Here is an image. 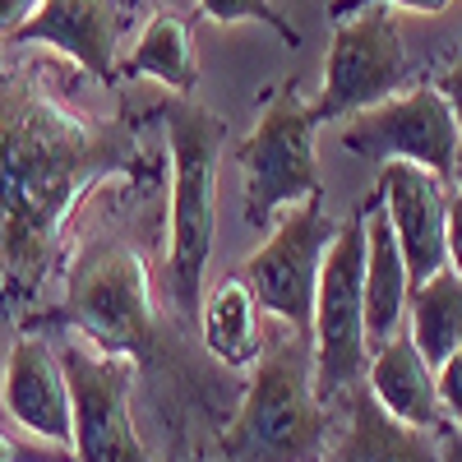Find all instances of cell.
Here are the masks:
<instances>
[{"instance_id":"obj_23","label":"cell","mask_w":462,"mask_h":462,"mask_svg":"<svg viewBox=\"0 0 462 462\" xmlns=\"http://www.w3.org/2000/svg\"><path fill=\"white\" fill-rule=\"evenodd\" d=\"M435 88L444 93V102L453 106V116H457V125H462V47H457V56L439 69V79H435Z\"/></svg>"},{"instance_id":"obj_11","label":"cell","mask_w":462,"mask_h":462,"mask_svg":"<svg viewBox=\"0 0 462 462\" xmlns=\"http://www.w3.org/2000/svg\"><path fill=\"white\" fill-rule=\"evenodd\" d=\"M0 411H5L23 435H32L42 448L74 453V407H69V379L60 365V352L42 337H19L5 356V379H0Z\"/></svg>"},{"instance_id":"obj_2","label":"cell","mask_w":462,"mask_h":462,"mask_svg":"<svg viewBox=\"0 0 462 462\" xmlns=\"http://www.w3.org/2000/svg\"><path fill=\"white\" fill-rule=\"evenodd\" d=\"M167 148H171V204H167L162 268L176 305L189 319H199L204 268L217 236V171L226 148V121L199 102H176L167 111Z\"/></svg>"},{"instance_id":"obj_8","label":"cell","mask_w":462,"mask_h":462,"mask_svg":"<svg viewBox=\"0 0 462 462\" xmlns=\"http://www.w3.org/2000/svg\"><path fill=\"white\" fill-rule=\"evenodd\" d=\"M342 148L361 152L370 162H416L444 180L462 171V125L435 84H411L379 106L356 111V121L342 130Z\"/></svg>"},{"instance_id":"obj_17","label":"cell","mask_w":462,"mask_h":462,"mask_svg":"<svg viewBox=\"0 0 462 462\" xmlns=\"http://www.w3.org/2000/svg\"><path fill=\"white\" fill-rule=\"evenodd\" d=\"M121 74H125V79H158L171 93L189 97V93H195V84H199L195 23L171 14V10H158V14L143 23V32H139V42L130 47Z\"/></svg>"},{"instance_id":"obj_1","label":"cell","mask_w":462,"mask_h":462,"mask_svg":"<svg viewBox=\"0 0 462 462\" xmlns=\"http://www.w3.org/2000/svg\"><path fill=\"white\" fill-rule=\"evenodd\" d=\"M333 439V416L315 383V346L287 328L263 342L241 411L222 430L231 462H324Z\"/></svg>"},{"instance_id":"obj_5","label":"cell","mask_w":462,"mask_h":462,"mask_svg":"<svg viewBox=\"0 0 462 462\" xmlns=\"http://www.w3.org/2000/svg\"><path fill=\"white\" fill-rule=\"evenodd\" d=\"M411 56L398 37L389 5H365L346 19H333V42L324 56V88L315 97L324 121L356 116L411 88Z\"/></svg>"},{"instance_id":"obj_26","label":"cell","mask_w":462,"mask_h":462,"mask_svg":"<svg viewBox=\"0 0 462 462\" xmlns=\"http://www.w3.org/2000/svg\"><path fill=\"white\" fill-rule=\"evenodd\" d=\"M0 462H23V444H14L5 430H0Z\"/></svg>"},{"instance_id":"obj_6","label":"cell","mask_w":462,"mask_h":462,"mask_svg":"<svg viewBox=\"0 0 462 462\" xmlns=\"http://www.w3.org/2000/svg\"><path fill=\"white\" fill-rule=\"evenodd\" d=\"M333 236H337V222L324 213V199H305L278 213V222L268 226V241L241 263L263 310L305 337H310L315 324V291H319L324 254Z\"/></svg>"},{"instance_id":"obj_20","label":"cell","mask_w":462,"mask_h":462,"mask_svg":"<svg viewBox=\"0 0 462 462\" xmlns=\"http://www.w3.org/2000/svg\"><path fill=\"white\" fill-rule=\"evenodd\" d=\"M365 5H389V10H411V14H444L453 0H328V19H346Z\"/></svg>"},{"instance_id":"obj_3","label":"cell","mask_w":462,"mask_h":462,"mask_svg":"<svg viewBox=\"0 0 462 462\" xmlns=\"http://www.w3.org/2000/svg\"><path fill=\"white\" fill-rule=\"evenodd\" d=\"M324 125L319 106L300 93L296 79L268 84L259 93V121L241 139L236 162L245 176V222L268 231L278 213L324 199V180L315 167V130Z\"/></svg>"},{"instance_id":"obj_14","label":"cell","mask_w":462,"mask_h":462,"mask_svg":"<svg viewBox=\"0 0 462 462\" xmlns=\"http://www.w3.org/2000/svg\"><path fill=\"white\" fill-rule=\"evenodd\" d=\"M346 416H342V430H333L324 462H439V430H416L402 426L383 411L365 379L352 383L342 393Z\"/></svg>"},{"instance_id":"obj_4","label":"cell","mask_w":462,"mask_h":462,"mask_svg":"<svg viewBox=\"0 0 462 462\" xmlns=\"http://www.w3.org/2000/svg\"><path fill=\"white\" fill-rule=\"evenodd\" d=\"M315 383L319 398L337 402L352 383H361L370 365V333H365V208L337 222V236L324 254V273L315 291Z\"/></svg>"},{"instance_id":"obj_25","label":"cell","mask_w":462,"mask_h":462,"mask_svg":"<svg viewBox=\"0 0 462 462\" xmlns=\"http://www.w3.org/2000/svg\"><path fill=\"white\" fill-rule=\"evenodd\" d=\"M439 462H462V430L453 426V420L439 426Z\"/></svg>"},{"instance_id":"obj_15","label":"cell","mask_w":462,"mask_h":462,"mask_svg":"<svg viewBox=\"0 0 462 462\" xmlns=\"http://www.w3.org/2000/svg\"><path fill=\"white\" fill-rule=\"evenodd\" d=\"M365 333L370 352L398 337L407 328V305H411V268L398 245V231L383 213V199L370 195L365 204Z\"/></svg>"},{"instance_id":"obj_13","label":"cell","mask_w":462,"mask_h":462,"mask_svg":"<svg viewBox=\"0 0 462 462\" xmlns=\"http://www.w3.org/2000/svg\"><path fill=\"white\" fill-rule=\"evenodd\" d=\"M365 389L393 420H402V426L439 430L448 420L444 416V398H439V370L426 361V352L411 342L407 328L370 352Z\"/></svg>"},{"instance_id":"obj_27","label":"cell","mask_w":462,"mask_h":462,"mask_svg":"<svg viewBox=\"0 0 462 462\" xmlns=\"http://www.w3.org/2000/svg\"><path fill=\"white\" fill-rule=\"evenodd\" d=\"M0 379H5V356H0Z\"/></svg>"},{"instance_id":"obj_7","label":"cell","mask_w":462,"mask_h":462,"mask_svg":"<svg viewBox=\"0 0 462 462\" xmlns=\"http://www.w3.org/2000/svg\"><path fill=\"white\" fill-rule=\"evenodd\" d=\"M74 407V462H148L130 420L139 356L102 352L97 342H69L60 352Z\"/></svg>"},{"instance_id":"obj_24","label":"cell","mask_w":462,"mask_h":462,"mask_svg":"<svg viewBox=\"0 0 462 462\" xmlns=\"http://www.w3.org/2000/svg\"><path fill=\"white\" fill-rule=\"evenodd\" d=\"M37 5H42V0H0V37H10Z\"/></svg>"},{"instance_id":"obj_18","label":"cell","mask_w":462,"mask_h":462,"mask_svg":"<svg viewBox=\"0 0 462 462\" xmlns=\"http://www.w3.org/2000/svg\"><path fill=\"white\" fill-rule=\"evenodd\" d=\"M407 333L435 370L462 346V273L453 263H444L435 278L411 287Z\"/></svg>"},{"instance_id":"obj_16","label":"cell","mask_w":462,"mask_h":462,"mask_svg":"<svg viewBox=\"0 0 462 462\" xmlns=\"http://www.w3.org/2000/svg\"><path fill=\"white\" fill-rule=\"evenodd\" d=\"M259 296L245 282V273L222 278L204 305H199V328H204V346L208 356H217L231 370H245L263 356V328H259Z\"/></svg>"},{"instance_id":"obj_10","label":"cell","mask_w":462,"mask_h":462,"mask_svg":"<svg viewBox=\"0 0 462 462\" xmlns=\"http://www.w3.org/2000/svg\"><path fill=\"white\" fill-rule=\"evenodd\" d=\"M448 189L453 180H444L430 167H416V162L379 167L374 195L383 199V213L398 231V245L411 268V287L435 278L448 263Z\"/></svg>"},{"instance_id":"obj_21","label":"cell","mask_w":462,"mask_h":462,"mask_svg":"<svg viewBox=\"0 0 462 462\" xmlns=\"http://www.w3.org/2000/svg\"><path fill=\"white\" fill-rule=\"evenodd\" d=\"M439 398H444V416L462 430V346L439 365Z\"/></svg>"},{"instance_id":"obj_22","label":"cell","mask_w":462,"mask_h":462,"mask_svg":"<svg viewBox=\"0 0 462 462\" xmlns=\"http://www.w3.org/2000/svg\"><path fill=\"white\" fill-rule=\"evenodd\" d=\"M448 263L462 273V176H453L448 189Z\"/></svg>"},{"instance_id":"obj_19","label":"cell","mask_w":462,"mask_h":462,"mask_svg":"<svg viewBox=\"0 0 462 462\" xmlns=\"http://www.w3.org/2000/svg\"><path fill=\"white\" fill-rule=\"evenodd\" d=\"M199 19H213V23H263V28H273L282 42L296 51L300 47V28L273 5V0H199Z\"/></svg>"},{"instance_id":"obj_12","label":"cell","mask_w":462,"mask_h":462,"mask_svg":"<svg viewBox=\"0 0 462 462\" xmlns=\"http://www.w3.org/2000/svg\"><path fill=\"white\" fill-rule=\"evenodd\" d=\"M116 37H121V0H42L14 32L10 42L28 47L42 42L69 56L93 79L116 74Z\"/></svg>"},{"instance_id":"obj_9","label":"cell","mask_w":462,"mask_h":462,"mask_svg":"<svg viewBox=\"0 0 462 462\" xmlns=\"http://www.w3.org/2000/svg\"><path fill=\"white\" fill-rule=\"evenodd\" d=\"M65 305L69 319L102 352L143 356V346L152 342V324H158L152 319V287L143 259L130 245H102L74 263Z\"/></svg>"}]
</instances>
